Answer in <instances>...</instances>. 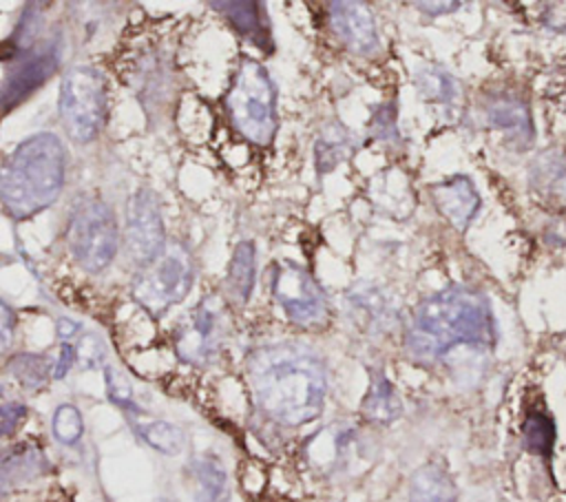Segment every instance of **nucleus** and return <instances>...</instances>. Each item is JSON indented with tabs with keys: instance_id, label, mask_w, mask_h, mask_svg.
Wrapping results in <instances>:
<instances>
[{
	"instance_id": "obj_1",
	"label": "nucleus",
	"mask_w": 566,
	"mask_h": 502,
	"mask_svg": "<svg viewBox=\"0 0 566 502\" xmlns=\"http://www.w3.org/2000/svg\"><path fill=\"white\" fill-rule=\"evenodd\" d=\"M248 380L259 409L281 425L314 420L325 402L327 378L321 358L296 343L259 347L248 360Z\"/></svg>"
},
{
	"instance_id": "obj_2",
	"label": "nucleus",
	"mask_w": 566,
	"mask_h": 502,
	"mask_svg": "<svg viewBox=\"0 0 566 502\" xmlns=\"http://www.w3.org/2000/svg\"><path fill=\"white\" fill-rule=\"evenodd\" d=\"M495 341L497 330L486 296L464 285L424 299L405 332V347L418 360H438L460 345L493 347Z\"/></svg>"
},
{
	"instance_id": "obj_3",
	"label": "nucleus",
	"mask_w": 566,
	"mask_h": 502,
	"mask_svg": "<svg viewBox=\"0 0 566 502\" xmlns=\"http://www.w3.org/2000/svg\"><path fill=\"white\" fill-rule=\"evenodd\" d=\"M66 148L53 133L20 142L2 164L0 199L13 219H29L49 208L62 192Z\"/></svg>"
},
{
	"instance_id": "obj_4",
	"label": "nucleus",
	"mask_w": 566,
	"mask_h": 502,
	"mask_svg": "<svg viewBox=\"0 0 566 502\" xmlns=\"http://www.w3.org/2000/svg\"><path fill=\"white\" fill-rule=\"evenodd\" d=\"M226 111L232 128L245 142L256 146L272 144L279 128L276 88L263 64L245 55L239 60L226 95Z\"/></svg>"
},
{
	"instance_id": "obj_5",
	"label": "nucleus",
	"mask_w": 566,
	"mask_h": 502,
	"mask_svg": "<svg viewBox=\"0 0 566 502\" xmlns=\"http://www.w3.org/2000/svg\"><path fill=\"white\" fill-rule=\"evenodd\" d=\"M108 113L106 77L91 64L71 66L60 84V119L66 135L80 144L99 135Z\"/></svg>"
},
{
	"instance_id": "obj_6",
	"label": "nucleus",
	"mask_w": 566,
	"mask_h": 502,
	"mask_svg": "<svg viewBox=\"0 0 566 502\" xmlns=\"http://www.w3.org/2000/svg\"><path fill=\"white\" fill-rule=\"evenodd\" d=\"M192 281V257L184 243L172 241L150 265L137 272L133 281V299L150 316H161L166 310L186 299Z\"/></svg>"
},
{
	"instance_id": "obj_7",
	"label": "nucleus",
	"mask_w": 566,
	"mask_h": 502,
	"mask_svg": "<svg viewBox=\"0 0 566 502\" xmlns=\"http://www.w3.org/2000/svg\"><path fill=\"white\" fill-rule=\"evenodd\" d=\"M119 245V230L111 206L102 199H82L69 219V250L88 272L104 270Z\"/></svg>"
},
{
	"instance_id": "obj_8",
	"label": "nucleus",
	"mask_w": 566,
	"mask_h": 502,
	"mask_svg": "<svg viewBox=\"0 0 566 502\" xmlns=\"http://www.w3.org/2000/svg\"><path fill=\"white\" fill-rule=\"evenodd\" d=\"M272 294L285 316L301 327H316L327 318L323 287L305 268L292 261H279L272 268Z\"/></svg>"
},
{
	"instance_id": "obj_9",
	"label": "nucleus",
	"mask_w": 566,
	"mask_h": 502,
	"mask_svg": "<svg viewBox=\"0 0 566 502\" xmlns=\"http://www.w3.org/2000/svg\"><path fill=\"white\" fill-rule=\"evenodd\" d=\"M223 312V301L212 294L190 310L175 332V352L184 363L206 365L217 356L226 334Z\"/></svg>"
},
{
	"instance_id": "obj_10",
	"label": "nucleus",
	"mask_w": 566,
	"mask_h": 502,
	"mask_svg": "<svg viewBox=\"0 0 566 502\" xmlns=\"http://www.w3.org/2000/svg\"><path fill=\"white\" fill-rule=\"evenodd\" d=\"M126 245L135 263L150 265L166 250L159 199L150 188H139L126 210Z\"/></svg>"
},
{
	"instance_id": "obj_11",
	"label": "nucleus",
	"mask_w": 566,
	"mask_h": 502,
	"mask_svg": "<svg viewBox=\"0 0 566 502\" xmlns=\"http://www.w3.org/2000/svg\"><path fill=\"white\" fill-rule=\"evenodd\" d=\"M62 46L57 38H49L40 46H31L22 57L15 60V66L9 69L2 84V108L9 113L27 97H31L49 77L55 75L60 66Z\"/></svg>"
},
{
	"instance_id": "obj_12",
	"label": "nucleus",
	"mask_w": 566,
	"mask_h": 502,
	"mask_svg": "<svg viewBox=\"0 0 566 502\" xmlns=\"http://www.w3.org/2000/svg\"><path fill=\"white\" fill-rule=\"evenodd\" d=\"M327 9L329 27L347 51L356 55H369L378 49L376 20L365 2H332Z\"/></svg>"
},
{
	"instance_id": "obj_13",
	"label": "nucleus",
	"mask_w": 566,
	"mask_h": 502,
	"mask_svg": "<svg viewBox=\"0 0 566 502\" xmlns=\"http://www.w3.org/2000/svg\"><path fill=\"white\" fill-rule=\"evenodd\" d=\"M484 119L491 128L502 130L509 139L517 142L520 146H531L535 137V126L531 117V108L526 100L517 93L500 91L484 100L482 104Z\"/></svg>"
},
{
	"instance_id": "obj_14",
	"label": "nucleus",
	"mask_w": 566,
	"mask_h": 502,
	"mask_svg": "<svg viewBox=\"0 0 566 502\" xmlns=\"http://www.w3.org/2000/svg\"><path fill=\"white\" fill-rule=\"evenodd\" d=\"M431 199L438 212L460 232L469 228L480 210V195L467 175H453L431 186Z\"/></svg>"
},
{
	"instance_id": "obj_15",
	"label": "nucleus",
	"mask_w": 566,
	"mask_h": 502,
	"mask_svg": "<svg viewBox=\"0 0 566 502\" xmlns=\"http://www.w3.org/2000/svg\"><path fill=\"white\" fill-rule=\"evenodd\" d=\"M533 195L555 210H566V153L557 146L542 150L528 168Z\"/></svg>"
},
{
	"instance_id": "obj_16",
	"label": "nucleus",
	"mask_w": 566,
	"mask_h": 502,
	"mask_svg": "<svg viewBox=\"0 0 566 502\" xmlns=\"http://www.w3.org/2000/svg\"><path fill=\"white\" fill-rule=\"evenodd\" d=\"M210 7L217 9L243 40L259 51L272 53V31L263 2H210Z\"/></svg>"
},
{
	"instance_id": "obj_17",
	"label": "nucleus",
	"mask_w": 566,
	"mask_h": 502,
	"mask_svg": "<svg viewBox=\"0 0 566 502\" xmlns=\"http://www.w3.org/2000/svg\"><path fill=\"white\" fill-rule=\"evenodd\" d=\"M409 502H455L458 487L440 462L418 467L409 480Z\"/></svg>"
},
{
	"instance_id": "obj_18",
	"label": "nucleus",
	"mask_w": 566,
	"mask_h": 502,
	"mask_svg": "<svg viewBox=\"0 0 566 502\" xmlns=\"http://www.w3.org/2000/svg\"><path fill=\"white\" fill-rule=\"evenodd\" d=\"M358 442V431L354 427H327L323 436L310 445L307 453L316 467H345L354 447Z\"/></svg>"
},
{
	"instance_id": "obj_19",
	"label": "nucleus",
	"mask_w": 566,
	"mask_h": 502,
	"mask_svg": "<svg viewBox=\"0 0 566 502\" xmlns=\"http://www.w3.org/2000/svg\"><path fill=\"white\" fill-rule=\"evenodd\" d=\"M360 411L374 425H389L400 418L402 402L396 394V387L391 385V380L387 376L374 374Z\"/></svg>"
},
{
	"instance_id": "obj_20",
	"label": "nucleus",
	"mask_w": 566,
	"mask_h": 502,
	"mask_svg": "<svg viewBox=\"0 0 566 502\" xmlns=\"http://www.w3.org/2000/svg\"><path fill=\"white\" fill-rule=\"evenodd\" d=\"M254 274H256L254 243L239 241L232 252V259L228 263V276H226L228 296L237 303H245L254 287Z\"/></svg>"
},
{
	"instance_id": "obj_21",
	"label": "nucleus",
	"mask_w": 566,
	"mask_h": 502,
	"mask_svg": "<svg viewBox=\"0 0 566 502\" xmlns=\"http://www.w3.org/2000/svg\"><path fill=\"white\" fill-rule=\"evenodd\" d=\"M347 305L352 314L354 312L360 314L371 327H385L387 323L391 325V318L396 316V307L391 305L389 296L376 285H367V283L356 285L347 294Z\"/></svg>"
},
{
	"instance_id": "obj_22",
	"label": "nucleus",
	"mask_w": 566,
	"mask_h": 502,
	"mask_svg": "<svg viewBox=\"0 0 566 502\" xmlns=\"http://www.w3.org/2000/svg\"><path fill=\"white\" fill-rule=\"evenodd\" d=\"M128 422L135 429V433L150 445L153 449L166 453V456H175L184 449V433L179 427H175L168 420H159V418H144L142 411L137 414H128Z\"/></svg>"
},
{
	"instance_id": "obj_23",
	"label": "nucleus",
	"mask_w": 566,
	"mask_h": 502,
	"mask_svg": "<svg viewBox=\"0 0 566 502\" xmlns=\"http://www.w3.org/2000/svg\"><path fill=\"white\" fill-rule=\"evenodd\" d=\"M354 148V139L343 124H327L314 142V159L318 172L334 170Z\"/></svg>"
},
{
	"instance_id": "obj_24",
	"label": "nucleus",
	"mask_w": 566,
	"mask_h": 502,
	"mask_svg": "<svg viewBox=\"0 0 566 502\" xmlns=\"http://www.w3.org/2000/svg\"><path fill=\"white\" fill-rule=\"evenodd\" d=\"M192 473L197 480V502H228V475L223 464L206 453L192 460Z\"/></svg>"
},
{
	"instance_id": "obj_25",
	"label": "nucleus",
	"mask_w": 566,
	"mask_h": 502,
	"mask_svg": "<svg viewBox=\"0 0 566 502\" xmlns=\"http://www.w3.org/2000/svg\"><path fill=\"white\" fill-rule=\"evenodd\" d=\"M46 469V460L35 447H20L4 456L2 460V489L9 491L11 484L38 478Z\"/></svg>"
},
{
	"instance_id": "obj_26",
	"label": "nucleus",
	"mask_w": 566,
	"mask_h": 502,
	"mask_svg": "<svg viewBox=\"0 0 566 502\" xmlns=\"http://www.w3.org/2000/svg\"><path fill=\"white\" fill-rule=\"evenodd\" d=\"M522 440L524 447L535 453L548 458L555 445V422L542 409H531L522 422Z\"/></svg>"
},
{
	"instance_id": "obj_27",
	"label": "nucleus",
	"mask_w": 566,
	"mask_h": 502,
	"mask_svg": "<svg viewBox=\"0 0 566 502\" xmlns=\"http://www.w3.org/2000/svg\"><path fill=\"white\" fill-rule=\"evenodd\" d=\"M416 86L420 91V95L427 102H440V104H449L458 97V82L455 77L440 69V66H422L416 75Z\"/></svg>"
},
{
	"instance_id": "obj_28",
	"label": "nucleus",
	"mask_w": 566,
	"mask_h": 502,
	"mask_svg": "<svg viewBox=\"0 0 566 502\" xmlns=\"http://www.w3.org/2000/svg\"><path fill=\"white\" fill-rule=\"evenodd\" d=\"M40 4H27L24 7V13L20 18V22L15 24V31L11 33V38L4 42V49H2V60L4 62H11L13 57H22L31 46V40L33 35L38 33V27H40Z\"/></svg>"
},
{
	"instance_id": "obj_29",
	"label": "nucleus",
	"mask_w": 566,
	"mask_h": 502,
	"mask_svg": "<svg viewBox=\"0 0 566 502\" xmlns=\"http://www.w3.org/2000/svg\"><path fill=\"white\" fill-rule=\"evenodd\" d=\"M7 369L27 389H38L49 378V363L44 356L38 354H15L9 360Z\"/></svg>"
},
{
	"instance_id": "obj_30",
	"label": "nucleus",
	"mask_w": 566,
	"mask_h": 502,
	"mask_svg": "<svg viewBox=\"0 0 566 502\" xmlns=\"http://www.w3.org/2000/svg\"><path fill=\"white\" fill-rule=\"evenodd\" d=\"M51 431L57 442L75 445L84 433V420L75 405H60L51 418Z\"/></svg>"
},
{
	"instance_id": "obj_31",
	"label": "nucleus",
	"mask_w": 566,
	"mask_h": 502,
	"mask_svg": "<svg viewBox=\"0 0 566 502\" xmlns=\"http://www.w3.org/2000/svg\"><path fill=\"white\" fill-rule=\"evenodd\" d=\"M104 380H106L108 398H111L115 405H119V407L126 411V416L139 411V407H137L135 400H133V387H130L128 378H126L119 369H115L113 365H106V369H104Z\"/></svg>"
},
{
	"instance_id": "obj_32",
	"label": "nucleus",
	"mask_w": 566,
	"mask_h": 502,
	"mask_svg": "<svg viewBox=\"0 0 566 502\" xmlns=\"http://www.w3.org/2000/svg\"><path fill=\"white\" fill-rule=\"evenodd\" d=\"M369 130L374 133V137L391 142L398 137V128H396V106L394 102H385L380 106H376L371 122H369Z\"/></svg>"
},
{
	"instance_id": "obj_33",
	"label": "nucleus",
	"mask_w": 566,
	"mask_h": 502,
	"mask_svg": "<svg viewBox=\"0 0 566 502\" xmlns=\"http://www.w3.org/2000/svg\"><path fill=\"white\" fill-rule=\"evenodd\" d=\"M539 22L548 31H566V0L544 2L539 7Z\"/></svg>"
},
{
	"instance_id": "obj_34",
	"label": "nucleus",
	"mask_w": 566,
	"mask_h": 502,
	"mask_svg": "<svg viewBox=\"0 0 566 502\" xmlns=\"http://www.w3.org/2000/svg\"><path fill=\"white\" fill-rule=\"evenodd\" d=\"M77 360L82 367H97L104 360V347L102 341L93 334L84 336L77 345Z\"/></svg>"
},
{
	"instance_id": "obj_35",
	"label": "nucleus",
	"mask_w": 566,
	"mask_h": 502,
	"mask_svg": "<svg viewBox=\"0 0 566 502\" xmlns=\"http://www.w3.org/2000/svg\"><path fill=\"white\" fill-rule=\"evenodd\" d=\"M0 416H2V436H11L22 422V418L27 416V407L18 400H4Z\"/></svg>"
},
{
	"instance_id": "obj_36",
	"label": "nucleus",
	"mask_w": 566,
	"mask_h": 502,
	"mask_svg": "<svg viewBox=\"0 0 566 502\" xmlns=\"http://www.w3.org/2000/svg\"><path fill=\"white\" fill-rule=\"evenodd\" d=\"M75 360H77V347L64 341L62 347H60V356H57V360H55V365L51 369V376L53 378H64Z\"/></svg>"
},
{
	"instance_id": "obj_37",
	"label": "nucleus",
	"mask_w": 566,
	"mask_h": 502,
	"mask_svg": "<svg viewBox=\"0 0 566 502\" xmlns=\"http://www.w3.org/2000/svg\"><path fill=\"white\" fill-rule=\"evenodd\" d=\"M546 241L553 245H566V215L557 217L548 230H546Z\"/></svg>"
},
{
	"instance_id": "obj_38",
	"label": "nucleus",
	"mask_w": 566,
	"mask_h": 502,
	"mask_svg": "<svg viewBox=\"0 0 566 502\" xmlns=\"http://www.w3.org/2000/svg\"><path fill=\"white\" fill-rule=\"evenodd\" d=\"M416 7L429 15H440V13H451V11L460 9L462 2H455V0L453 2H416Z\"/></svg>"
},
{
	"instance_id": "obj_39",
	"label": "nucleus",
	"mask_w": 566,
	"mask_h": 502,
	"mask_svg": "<svg viewBox=\"0 0 566 502\" xmlns=\"http://www.w3.org/2000/svg\"><path fill=\"white\" fill-rule=\"evenodd\" d=\"M0 316H2V347L7 349L9 343H11V332H13V312L7 303L0 305Z\"/></svg>"
},
{
	"instance_id": "obj_40",
	"label": "nucleus",
	"mask_w": 566,
	"mask_h": 502,
	"mask_svg": "<svg viewBox=\"0 0 566 502\" xmlns=\"http://www.w3.org/2000/svg\"><path fill=\"white\" fill-rule=\"evenodd\" d=\"M77 330H80V323H75V321H71V318H60L57 321V334H60V338H71V336H75L77 334Z\"/></svg>"
},
{
	"instance_id": "obj_41",
	"label": "nucleus",
	"mask_w": 566,
	"mask_h": 502,
	"mask_svg": "<svg viewBox=\"0 0 566 502\" xmlns=\"http://www.w3.org/2000/svg\"><path fill=\"white\" fill-rule=\"evenodd\" d=\"M155 502H172V500H170V498H157Z\"/></svg>"
}]
</instances>
